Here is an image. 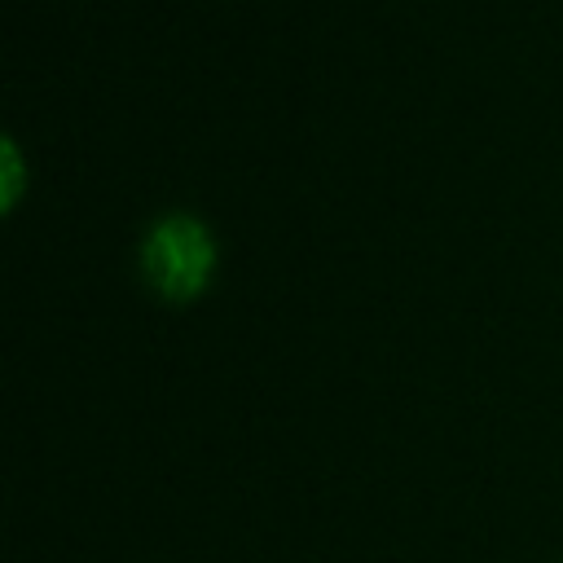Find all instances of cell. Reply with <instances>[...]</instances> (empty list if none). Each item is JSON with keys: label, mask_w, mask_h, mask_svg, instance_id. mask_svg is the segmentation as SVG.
Wrapping results in <instances>:
<instances>
[{"label": "cell", "mask_w": 563, "mask_h": 563, "mask_svg": "<svg viewBox=\"0 0 563 563\" xmlns=\"http://www.w3.org/2000/svg\"><path fill=\"white\" fill-rule=\"evenodd\" d=\"M211 264H216L211 233L202 229V220L185 211H167L145 233V273L163 295H176V299L194 295L207 282Z\"/></svg>", "instance_id": "6da1fadb"}, {"label": "cell", "mask_w": 563, "mask_h": 563, "mask_svg": "<svg viewBox=\"0 0 563 563\" xmlns=\"http://www.w3.org/2000/svg\"><path fill=\"white\" fill-rule=\"evenodd\" d=\"M0 154H4V202H13L18 180H22V163H18V145H13V136H4Z\"/></svg>", "instance_id": "7a4b0ae2"}]
</instances>
